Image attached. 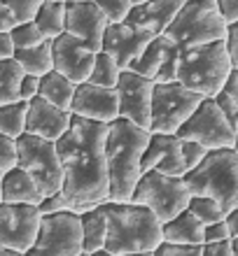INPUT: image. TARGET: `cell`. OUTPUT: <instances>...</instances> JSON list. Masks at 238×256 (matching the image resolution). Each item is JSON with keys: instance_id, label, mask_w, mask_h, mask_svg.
Returning <instances> with one entry per match:
<instances>
[{"instance_id": "6da1fadb", "label": "cell", "mask_w": 238, "mask_h": 256, "mask_svg": "<svg viewBox=\"0 0 238 256\" xmlns=\"http://www.w3.org/2000/svg\"><path fill=\"white\" fill-rule=\"evenodd\" d=\"M105 138L108 124L73 114L70 128L56 140V152L63 166L61 191L77 214L103 205L110 196Z\"/></svg>"}, {"instance_id": "7a4b0ae2", "label": "cell", "mask_w": 238, "mask_h": 256, "mask_svg": "<svg viewBox=\"0 0 238 256\" xmlns=\"http://www.w3.org/2000/svg\"><path fill=\"white\" fill-rule=\"evenodd\" d=\"M150 142V130L136 126L129 119H115L108 124L105 138V156H108V175H110V196L112 202H131L136 184L143 175L140 158Z\"/></svg>"}, {"instance_id": "3957f363", "label": "cell", "mask_w": 238, "mask_h": 256, "mask_svg": "<svg viewBox=\"0 0 238 256\" xmlns=\"http://www.w3.org/2000/svg\"><path fill=\"white\" fill-rule=\"evenodd\" d=\"M103 205L108 212V254L126 256L136 252H157L163 242V224L150 208L138 202L112 200H105Z\"/></svg>"}, {"instance_id": "277c9868", "label": "cell", "mask_w": 238, "mask_h": 256, "mask_svg": "<svg viewBox=\"0 0 238 256\" xmlns=\"http://www.w3.org/2000/svg\"><path fill=\"white\" fill-rule=\"evenodd\" d=\"M231 70L233 66L224 40L180 49L177 82L182 86L201 94L203 98H215L226 86Z\"/></svg>"}, {"instance_id": "5b68a950", "label": "cell", "mask_w": 238, "mask_h": 256, "mask_svg": "<svg viewBox=\"0 0 238 256\" xmlns=\"http://www.w3.org/2000/svg\"><path fill=\"white\" fill-rule=\"evenodd\" d=\"M191 196H208L224 212L238 208V152L233 147L210 149L194 170L184 175Z\"/></svg>"}, {"instance_id": "8992f818", "label": "cell", "mask_w": 238, "mask_h": 256, "mask_svg": "<svg viewBox=\"0 0 238 256\" xmlns=\"http://www.w3.org/2000/svg\"><path fill=\"white\" fill-rule=\"evenodd\" d=\"M226 24L219 12L217 0H184L182 10L177 12L168 28L166 38L175 42L180 49L208 44L226 38Z\"/></svg>"}, {"instance_id": "52a82bcc", "label": "cell", "mask_w": 238, "mask_h": 256, "mask_svg": "<svg viewBox=\"0 0 238 256\" xmlns=\"http://www.w3.org/2000/svg\"><path fill=\"white\" fill-rule=\"evenodd\" d=\"M205 154L208 149L201 147L198 142L182 140L180 135L150 133V142L140 158V170H157L163 175L184 177L189 170L196 168Z\"/></svg>"}, {"instance_id": "ba28073f", "label": "cell", "mask_w": 238, "mask_h": 256, "mask_svg": "<svg viewBox=\"0 0 238 256\" xmlns=\"http://www.w3.org/2000/svg\"><path fill=\"white\" fill-rule=\"evenodd\" d=\"M191 198L189 186L184 184V177L163 175L157 170H147L140 175L136 191L131 196V202L150 208L161 224L170 222L182 210H187Z\"/></svg>"}, {"instance_id": "9c48e42d", "label": "cell", "mask_w": 238, "mask_h": 256, "mask_svg": "<svg viewBox=\"0 0 238 256\" xmlns=\"http://www.w3.org/2000/svg\"><path fill=\"white\" fill-rule=\"evenodd\" d=\"M17 152H19L17 166L33 177L42 196H52L63 189V166L56 152V142L45 140L40 135L24 133L17 138Z\"/></svg>"}, {"instance_id": "30bf717a", "label": "cell", "mask_w": 238, "mask_h": 256, "mask_svg": "<svg viewBox=\"0 0 238 256\" xmlns=\"http://www.w3.org/2000/svg\"><path fill=\"white\" fill-rule=\"evenodd\" d=\"M203 96L182 86L180 82L154 84L152 91V124L150 133H168L175 135L194 110L201 105Z\"/></svg>"}, {"instance_id": "8fae6325", "label": "cell", "mask_w": 238, "mask_h": 256, "mask_svg": "<svg viewBox=\"0 0 238 256\" xmlns=\"http://www.w3.org/2000/svg\"><path fill=\"white\" fill-rule=\"evenodd\" d=\"M82 247V222L73 210L42 214L40 230L33 247L24 256H80Z\"/></svg>"}, {"instance_id": "7c38bea8", "label": "cell", "mask_w": 238, "mask_h": 256, "mask_svg": "<svg viewBox=\"0 0 238 256\" xmlns=\"http://www.w3.org/2000/svg\"><path fill=\"white\" fill-rule=\"evenodd\" d=\"M175 135H180L182 140L198 142L208 152L236 144V130L226 122V116L217 108L215 98H203L201 105L194 110V114L180 126Z\"/></svg>"}, {"instance_id": "4fadbf2b", "label": "cell", "mask_w": 238, "mask_h": 256, "mask_svg": "<svg viewBox=\"0 0 238 256\" xmlns=\"http://www.w3.org/2000/svg\"><path fill=\"white\" fill-rule=\"evenodd\" d=\"M42 212L28 202H0V247L26 254L40 230Z\"/></svg>"}, {"instance_id": "5bb4252c", "label": "cell", "mask_w": 238, "mask_h": 256, "mask_svg": "<svg viewBox=\"0 0 238 256\" xmlns=\"http://www.w3.org/2000/svg\"><path fill=\"white\" fill-rule=\"evenodd\" d=\"M115 91H117V98H119V116L150 130L154 82L143 77V74L133 72V70H122Z\"/></svg>"}, {"instance_id": "9a60e30c", "label": "cell", "mask_w": 238, "mask_h": 256, "mask_svg": "<svg viewBox=\"0 0 238 256\" xmlns=\"http://www.w3.org/2000/svg\"><path fill=\"white\" fill-rule=\"evenodd\" d=\"M157 35L147 30V28L131 24V21H122V24H110L103 35V49L108 52L117 61V66L122 70H129L131 63L145 52V47L154 40Z\"/></svg>"}, {"instance_id": "2e32d148", "label": "cell", "mask_w": 238, "mask_h": 256, "mask_svg": "<svg viewBox=\"0 0 238 256\" xmlns=\"http://www.w3.org/2000/svg\"><path fill=\"white\" fill-rule=\"evenodd\" d=\"M52 61H54L56 72L66 74L70 82L82 84L89 80L91 68L96 61V52L87 42L70 33H63L52 40Z\"/></svg>"}, {"instance_id": "e0dca14e", "label": "cell", "mask_w": 238, "mask_h": 256, "mask_svg": "<svg viewBox=\"0 0 238 256\" xmlns=\"http://www.w3.org/2000/svg\"><path fill=\"white\" fill-rule=\"evenodd\" d=\"M108 26V16L96 5V0H68L66 2V33L87 42L96 54L103 49V35Z\"/></svg>"}, {"instance_id": "ac0fdd59", "label": "cell", "mask_w": 238, "mask_h": 256, "mask_svg": "<svg viewBox=\"0 0 238 256\" xmlns=\"http://www.w3.org/2000/svg\"><path fill=\"white\" fill-rule=\"evenodd\" d=\"M70 114L84 116L89 122L112 124L115 119H119V98H117V91L108 86L91 84V82H82L75 88Z\"/></svg>"}, {"instance_id": "d6986e66", "label": "cell", "mask_w": 238, "mask_h": 256, "mask_svg": "<svg viewBox=\"0 0 238 256\" xmlns=\"http://www.w3.org/2000/svg\"><path fill=\"white\" fill-rule=\"evenodd\" d=\"M70 124H73V114L68 110L56 108L49 100H45L42 96H35L33 100H28L26 133L56 142L70 128Z\"/></svg>"}, {"instance_id": "ffe728a7", "label": "cell", "mask_w": 238, "mask_h": 256, "mask_svg": "<svg viewBox=\"0 0 238 256\" xmlns=\"http://www.w3.org/2000/svg\"><path fill=\"white\" fill-rule=\"evenodd\" d=\"M184 0H147L143 5H136L129 12L126 21L147 28L154 35H163L166 28L173 24L177 12L182 10Z\"/></svg>"}, {"instance_id": "44dd1931", "label": "cell", "mask_w": 238, "mask_h": 256, "mask_svg": "<svg viewBox=\"0 0 238 256\" xmlns=\"http://www.w3.org/2000/svg\"><path fill=\"white\" fill-rule=\"evenodd\" d=\"M3 202H28V205H40L42 202V191L35 184V180L28 175L24 168H12L3 172Z\"/></svg>"}, {"instance_id": "7402d4cb", "label": "cell", "mask_w": 238, "mask_h": 256, "mask_svg": "<svg viewBox=\"0 0 238 256\" xmlns=\"http://www.w3.org/2000/svg\"><path fill=\"white\" fill-rule=\"evenodd\" d=\"M82 222V247L84 254H96V252L105 250V240H108V212L105 205H96L91 210H84L80 214Z\"/></svg>"}, {"instance_id": "603a6c76", "label": "cell", "mask_w": 238, "mask_h": 256, "mask_svg": "<svg viewBox=\"0 0 238 256\" xmlns=\"http://www.w3.org/2000/svg\"><path fill=\"white\" fill-rule=\"evenodd\" d=\"M163 242L168 244H203V224L191 214L189 210H182L177 216L163 224Z\"/></svg>"}, {"instance_id": "cb8c5ba5", "label": "cell", "mask_w": 238, "mask_h": 256, "mask_svg": "<svg viewBox=\"0 0 238 256\" xmlns=\"http://www.w3.org/2000/svg\"><path fill=\"white\" fill-rule=\"evenodd\" d=\"M75 88H77V84L70 82L66 74L56 72V70H49L47 74L40 77V91H38V96H42L45 100H49L56 108L70 112V105H73V98H75Z\"/></svg>"}, {"instance_id": "d4e9b609", "label": "cell", "mask_w": 238, "mask_h": 256, "mask_svg": "<svg viewBox=\"0 0 238 256\" xmlns=\"http://www.w3.org/2000/svg\"><path fill=\"white\" fill-rule=\"evenodd\" d=\"M14 61L24 68L26 74H35L42 77L49 70H54V61H52V40H42L35 47H26V49H14Z\"/></svg>"}, {"instance_id": "484cf974", "label": "cell", "mask_w": 238, "mask_h": 256, "mask_svg": "<svg viewBox=\"0 0 238 256\" xmlns=\"http://www.w3.org/2000/svg\"><path fill=\"white\" fill-rule=\"evenodd\" d=\"M66 2L68 0H45L38 10L33 21L45 35V40H54L66 33Z\"/></svg>"}, {"instance_id": "4316f807", "label": "cell", "mask_w": 238, "mask_h": 256, "mask_svg": "<svg viewBox=\"0 0 238 256\" xmlns=\"http://www.w3.org/2000/svg\"><path fill=\"white\" fill-rule=\"evenodd\" d=\"M168 47H170L168 38H166V35H157V38H154V40L145 47L143 54H140L136 61L131 63L129 70H133V72L143 74V77H147V80L154 82V77H157V72H159V68L163 66V61H166Z\"/></svg>"}, {"instance_id": "83f0119b", "label": "cell", "mask_w": 238, "mask_h": 256, "mask_svg": "<svg viewBox=\"0 0 238 256\" xmlns=\"http://www.w3.org/2000/svg\"><path fill=\"white\" fill-rule=\"evenodd\" d=\"M24 74V68L14 58H0V105L21 100L19 88Z\"/></svg>"}, {"instance_id": "f1b7e54d", "label": "cell", "mask_w": 238, "mask_h": 256, "mask_svg": "<svg viewBox=\"0 0 238 256\" xmlns=\"http://www.w3.org/2000/svg\"><path fill=\"white\" fill-rule=\"evenodd\" d=\"M26 112H28L26 100L0 105V133L10 135L14 140L21 138V135L26 133Z\"/></svg>"}, {"instance_id": "f546056e", "label": "cell", "mask_w": 238, "mask_h": 256, "mask_svg": "<svg viewBox=\"0 0 238 256\" xmlns=\"http://www.w3.org/2000/svg\"><path fill=\"white\" fill-rule=\"evenodd\" d=\"M119 74H122V68L117 66V61L108 52H98L96 54V61L94 68H91V74L89 80L91 84H98V86H108V88H115L117 82H119Z\"/></svg>"}, {"instance_id": "4dcf8cb0", "label": "cell", "mask_w": 238, "mask_h": 256, "mask_svg": "<svg viewBox=\"0 0 238 256\" xmlns=\"http://www.w3.org/2000/svg\"><path fill=\"white\" fill-rule=\"evenodd\" d=\"M187 210H189L191 214L196 216L203 226L224 222V216H226V212L222 210V205H219L215 198H208V196H191Z\"/></svg>"}, {"instance_id": "1f68e13d", "label": "cell", "mask_w": 238, "mask_h": 256, "mask_svg": "<svg viewBox=\"0 0 238 256\" xmlns=\"http://www.w3.org/2000/svg\"><path fill=\"white\" fill-rule=\"evenodd\" d=\"M14 49H26V47H35L45 40V35L40 33V28L35 26V21H26V24H17L10 30Z\"/></svg>"}, {"instance_id": "d6a6232c", "label": "cell", "mask_w": 238, "mask_h": 256, "mask_svg": "<svg viewBox=\"0 0 238 256\" xmlns=\"http://www.w3.org/2000/svg\"><path fill=\"white\" fill-rule=\"evenodd\" d=\"M3 2L10 7L17 24H26V21L35 19V14H38V10L42 7L45 0H3Z\"/></svg>"}, {"instance_id": "836d02e7", "label": "cell", "mask_w": 238, "mask_h": 256, "mask_svg": "<svg viewBox=\"0 0 238 256\" xmlns=\"http://www.w3.org/2000/svg\"><path fill=\"white\" fill-rule=\"evenodd\" d=\"M96 5L103 10V14L108 16L110 24H122V21H126L129 12L133 10L131 0H96Z\"/></svg>"}, {"instance_id": "e575fe53", "label": "cell", "mask_w": 238, "mask_h": 256, "mask_svg": "<svg viewBox=\"0 0 238 256\" xmlns=\"http://www.w3.org/2000/svg\"><path fill=\"white\" fill-rule=\"evenodd\" d=\"M17 161H19L17 140L10 138V135L0 133V172H7V170L17 168Z\"/></svg>"}, {"instance_id": "d590c367", "label": "cell", "mask_w": 238, "mask_h": 256, "mask_svg": "<svg viewBox=\"0 0 238 256\" xmlns=\"http://www.w3.org/2000/svg\"><path fill=\"white\" fill-rule=\"evenodd\" d=\"M215 102H217V108L222 110V114L226 116V122L231 124V128L236 130V128H238V100L233 98V96L226 94L224 88H222V91L215 96Z\"/></svg>"}, {"instance_id": "8d00e7d4", "label": "cell", "mask_w": 238, "mask_h": 256, "mask_svg": "<svg viewBox=\"0 0 238 256\" xmlns=\"http://www.w3.org/2000/svg\"><path fill=\"white\" fill-rule=\"evenodd\" d=\"M154 256H203V244L194 247V244H168L161 242L154 252Z\"/></svg>"}, {"instance_id": "74e56055", "label": "cell", "mask_w": 238, "mask_h": 256, "mask_svg": "<svg viewBox=\"0 0 238 256\" xmlns=\"http://www.w3.org/2000/svg\"><path fill=\"white\" fill-rule=\"evenodd\" d=\"M38 208H40L42 214H54V212H66V210H73V205H70V200L63 196V191H56V194H52V196H45Z\"/></svg>"}, {"instance_id": "f35d334b", "label": "cell", "mask_w": 238, "mask_h": 256, "mask_svg": "<svg viewBox=\"0 0 238 256\" xmlns=\"http://www.w3.org/2000/svg\"><path fill=\"white\" fill-rule=\"evenodd\" d=\"M224 240H231V233H229L226 222H217V224H210V226H203V244L224 242Z\"/></svg>"}, {"instance_id": "ab89813d", "label": "cell", "mask_w": 238, "mask_h": 256, "mask_svg": "<svg viewBox=\"0 0 238 256\" xmlns=\"http://www.w3.org/2000/svg\"><path fill=\"white\" fill-rule=\"evenodd\" d=\"M226 52H229V58H231V66L233 70H238V21L229 24L226 26Z\"/></svg>"}, {"instance_id": "60d3db41", "label": "cell", "mask_w": 238, "mask_h": 256, "mask_svg": "<svg viewBox=\"0 0 238 256\" xmlns=\"http://www.w3.org/2000/svg\"><path fill=\"white\" fill-rule=\"evenodd\" d=\"M40 91V77H35V74H24V80H21V88H19V96L21 100H33L35 96Z\"/></svg>"}, {"instance_id": "b9f144b4", "label": "cell", "mask_w": 238, "mask_h": 256, "mask_svg": "<svg viewBox=\"0 0 238 256\" xmlns=\"http://www.w3.org/2000/svg\"><path fill=\"white\" fill-rule=\"evenodd\" d=\"M203 256H233L231 240H224V242H210V244H203Z\"/></svg>"}, {"instance_id": "7bdbcfd3", "label": "cell", "mask_w": 238, "mask_h": 256, "mask_svg": "<svg viewBox=\"0 0 238 256\" xmlns=\"http://www.w3.org/2000/svg\"><path fill=\"white\" fill-rule=\"evenodd\" d=\"M217 5H219V12H222L226 24L238 21V0H217Z\"/></svg>"}, {"instance_id": "ee69618b", "label": "cell", "mask_w": 238, "mask_h": 256, "mask_svg": "<svg viewBox=\"0 0 238 256\" xmlns=\"http://www.w3.org/2000/svg\"><path fill=\"white\" fill-rule=\"evenodd\" d=\"M17 26V19H14V14L10 12V7L0 0V33H10L12 28Z\"/></svg>"}, {"instance_id": "f6af8a7d", "label": "cell", "mask_w": 238, "mask_h": 256, "mask_svg": "<svg viewBox=\"0 0 238 256\" xmlns=\"http://www.w3.org/2000/svg\"><path fill=\"white\" fill-rule=\"evenodd\" d=\"M14 56V44L10 33H0V58H12Z\"/></svg>"}, {"instance_id": "bcb514c9", "label": "cell", "mask_w": 238, "mask_h": 256, "mask_svg": "<svg viewBox=\"0 0 238 256\" xmlns=\"http://www.w3.org/2000/svg\"><path fill=\"white\" fill-rule=\"evenodd\" d=\"M224 222H226V226H229V233H231V240H233V238H238V208H233L231 212H226Z\"/></svg>"}, {"instance_id": "7dc6e473", "label": "cell", "mask_w": 238, "mask_h": 256, "mask_svg": "<svg viewBox=\"0 0 238 256\" xmlns=\"http://www.w3.org/2000/svg\"><path fill=\"white\" fill-rule=\"evenodd\" d=\"M224 91H226L229 96H233V98L238 100V70H231V74H229V80H226Z\"/></svg>"}, {"instance_id": "c3c4849f", "label": "cell", "mask_w": 238, "mask_h": 256, "mask_svg": "<svg viewBox=\"0 0 238 256\" xmlns=\"http://www.w3.org/2000/svg\"><path fill=\"white\" fill-rule=\"evenodd\" d=\"M0 256H24L19 252H12V250H0Z\"/></svg>"}, {"instance_id": "681fc988", "label": "cell", "mask_w": 238, "mask_h": 256, "mask_svg": "<svg viewBox=\"0 0 238 256\" xmlns=\"http://www.w3.org/2000/svg\"><path fill=\"white\" fill-rule=\"evenodd\" d=\"M126 256H154V252H136V254H126Z\"/></svg>"}, {"instance_id": "f907efd6", "label": "cell", "mask_w": 238, "mask_h": 256, "mask_svg": "<svg viewBox=\"0 0 238 256\" xmlns=\"http://www.w3.org/2000/svg\"><path fill=\"white\" fill-rule=\"evenodd\" d=\"M231 247H233V256H238V238L231 240Z\"/></svg>"}, {"instance_id": "816d5d0a", "label": "cell", "mask_w": 238, "mask_h": 256, "mask_svg": "<svg viewBox=\"0 0 238 256\" xmlns=\"http://www.w3.org/2000/svg\"><path fill=\"white\" fill-rule=\"evenodd\" d=\"M91 256H112V254H108L105 250H101V252H96V254H91Z\"/></svg>"}, {"instance_id": "f5cc1de1", "label": "cell", "mask_w": 238, "mask_h": 256, "mask_svg": "<svg viewBox=\"0 0 238 256\" xmlns=\"http://www.w3.org/2000/svg\"><path fill=\"white\" fill-rule=\"evenodd\" d=\"M143 2H147V0H131V5L136 7V5H143Z\"/></svg>"}, {"instance_id": "db71d44e", "label": "cell", "mask_w": 238, "mask_h": 256, "mask_svg": "<svg viewBox=\"0 0 238 256\" xmlns=\"http://www.w3.org/2000/svg\"><path fill=\"white\" fill-rule=\"evenodd\" d=\"M233 149L238 152V128H236V144H233Z\"/></svg>"}, {"instance_id": "11a10c76", "label": "cell", "mask_w": 238, "mask_h": 256, "mask_svg": "<svg viewBox=\"0 0 238 256\" xmlns=\"http://www.w3.org/2000/svg\"><path fill=\"white\" fill-rule=\"evenodd\" d=\"M0 184H3V172H0ZM0 202H3V191H0Z\"/></svg>"}, {"instance_id": "9f6ffc18", "label": "cell", "mask_w": 238, "mask_h": 256, "mask_svg": "<svg viewBox=\"0 0 238 256\" xmlns=\"http://www.w3.org/2000/svg\"><path fill=\"white\" fill-rule=\"evenodd\" d=\"M80 256H89V254H80Z\"/></svg>"}, {"instance_id": "6f0895ef", "label": "cell", "mask_w": 238, "mask_h": 256, "mask_svg": "<svg viewBox=\"0 0 238 256\" xmlns=\"http://www.w3.org/2000/svg\"><path fill=\"white\" fill-rule=\"evenodd\" d=\"M0 250H3V247H0Z\"/></svg>"}]
</instances>
